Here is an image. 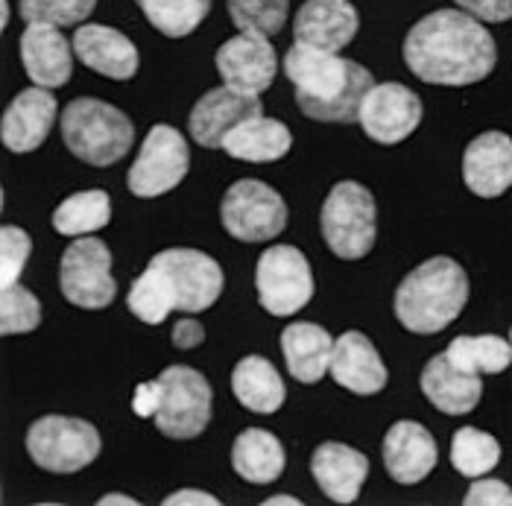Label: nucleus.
Wrapping results in <instances>:
<instances>
[{"instance_id":"nucleus-26","label":"nucleus","mask_w":512,"mask_h":506,"mask_svg":"<svg viewBox=\"0 0 512 506\" xmlns=\"http://www.w3.org/2000/svg\"><path fill=\"white\" fill-rule=\"evenodd\" d=\"M290 147H293L290 129L281 120L264 115L237 123L223 141V150L232 158H237V161H258V164L284 158L290 153Z\"/></svg>"},{"instance_id":"nucleus-27","label":"nucleus","mask_w":512,"mask_h":506,"mask_svg":"<svg viewBox=\"0 0 512 506\" xmlns=\"http://www.w3.org/2000/svg\"><path fill=\"white\" fill-rule=\"evenodd\" d=\"M232 392L235 398L252 413L270 416L281 410L287 387L278 375V369L261 354H249L243 357L232 372Z\"/></svg>"},{"instance_id":"nucleus-4","label":"nucleus","mask_w":512,"mask_h":506,"mask_svg":"<svg viewBox=\"0 0 512 506\" xmlns=\"http://www.w3.org/2000/svg\"><path fill=\"white\" fill-rule=\"evenodd\" d=\"M65 147L91 167H112L135 144L132 120L97 97H77L62 112Z\"/></svg>"},{"instance_id":"nucleus-31","label":"nucleus","mask_w":512,"mask_h":506,"mask_svg":"<svg viewBox=\"0 0 512 506\" xmlns=\"http://www.w3.org/2000/svg\"><path fill=\"white\" fill-rule=\"evenodd\" d=\"M126 305H129V311L135 313L141 322L161 325L170 313L179 308V299H176L173 281L161 273V270H156V267H147L144 273L135 278V284L129 287Z\"/></svg>"},{"instance_id":"nucleus-9","label":"nucleus","mask_w":512,"mask_h":506,"mask_svg":"<svg viewBox=\"0 0 512 506\" xmlns=\"http://www.w3.org/2000/svg\"><path fill=\"white\" fill-rule=\"evenodd\" d=\"M220 223L235 240L264 243L284 232L287 205L270 185L258 179H240L220 202Z\"/></svg>"},{"instance_id":"nucleus-24","label":"nucleus","mask_w":512,"mask_h":506,"mask_svg":"<svg viewBox=\"0 0 512 506\" xmlns=\"http://www.w3.org/2000/svg\"><path fill=\"white\" fill-rule=\"evenodd\" d=\"M419 384H422V392L428 395V401L445 416H466L483 398L480 375L457 369L445 351L428 360Z\"/></svg>"},{"instance_id":"nucleus-13","label":"nucleus","mask_w":512,"mask_h":506,"mask_svg":"<svg viewBox=\"0 0 512 506\" xmlns=\"http://www.w3.org/2000/svg\"><path fill=\"white\" fill-rule=\"evenodd\" d=\"M150 267L167 275L176 287V299L182 313H202L214 308L223 293V270L220 264L197 249H164L153 255Z\"/></svg>"},{"instance_id":"nucleus-46","label":"nucleus","mask_w":512,"mask_h":506,"mask_svg":"<svg viewBox=\"0 0 512 506\" xmlns=\"http://www.w3.org/2000/svg\"><path fill=\"white\" fill-rule=\"evenodd\" d=\"M510 343H512V331H510Z\"/></svg>"},{"instance_id":"nucleus-12","label":"nucleus","mask_w":512,"mask_h":506,"mask_svg":"<svg viewBox=\"0 0 512 506\" xmlns=\"http://www.w3.org/2000/svg\"><path fill=\"white\" fill-rule=\"evenodd\" d=\"M357 123L375 144L393 147L422 123V100L401 82H375L360 103Z\"/></svg>"},{"instance_id":"nucleus-40","label":"nucleus","mask_w":512,"mask_h":506,"mask_svg":"<svg viewBox=\"0 0 512 506\" xmlns=\"http://www.w3.org/2000/svg\"><path fill=\"white\" fill-rule=\"evenodd\" d=\"M161 398H164V387L161 381H147L135 390V398H132V410L141 416V419H156L158 407H161Z\"/></svg>"},{"instance_id":"nucleus-14","label":"nucleus","mask_w":512,"mask_h":506,"mask_svg":"<svg viewBox=\"0 0 512 506\" xmlns=\"http://www.w3.org/2000/svg\"><path fill=\"white\" fill-rule=\"evenodd\" d=\"M258 115H264L258 94H246V91H237L232 85H220V88H211L199 97L197 106L191 109V117H188V129H191V138L199 147L223 150L226 135L235 129L237 123Z\"/></svg>"},{"instance_id":"nucleus-29","label":"nucleus","mask_w":512,"mask_h":506,"mask_svg":"<svg viewBox=\"0 0 512 506\" xmlns=\"http://www.w3.org/2000/svg\"><path fill=\"white\" fill-rule=\"evenodd\" d=\"M112 220V199L106 191H79L59 202L53 211V229L65 237H82V234L100 232Z\"/></svg>"},{"instance_id":"nucleus-16","label":"nucleus","mask_w":512,"mask_h":506,"mask_svg":"<svg viewBox=\"0 0 512 506\" xmlns=\"http://www.w3.org/2000/svg\"><path fill=\"white\" fill-rule=\"evenodd\" d=\"M59 115V103L50 88L33 85L21 91L3 112L0 138L9 153H33L47 141L53 123Z\"/></svg>"},{"instance_id":"nucleus-39","label":"nucleus","mask_w":512,"mask_h":506,"mask_svg":"<svg viewBox=\"0 0 512 506\" xmlns=\"http://www.w3.org/2000/svg\"><path fill=\"white\" fill-rule=\"evenodd\" d=\"M483 24H504L512 18V0H454Z\"/></svg>"},{"instance_id":"nucleus-5","label":"nucleus","mask_w":512,"mask_h":506,"mask_svg":"<svg viewBox=\"0 0 512 506\" xmlns=\"http://www.w3.org/2000/svg\"><path fill=\"white\" fill-rule=\"evenodd\" d=\"M322 237L343 261H360L375 246V196L360 182H337L322 202Z\"/></svg>"},{"instance_id":"nucleus-19","label":"nucleus","mask_w":512,"mask_h":506,"mask_svg":"<svg viewBox=\"0 0 512 506\" xmlns=\"http://www.w3.org/2000/svg\"><path fill=\"white\" fill-rule=\"evenodd\" d=\"M21 62L33 85L62 88L74 74V41L53 24H30L21 36Z\"/></svg>"},{"instance_id":"nucleus-17","label":"nucleus","mask_w":512,"mask_h":506,"mask_svg":"<svg viewBox=\"0 0 512 506\" xmlns=\"http://www.w3.org/2000/svg\"><path fill=\"white\" fill-rule=\"evenodd\" d=\"M360 15L349 0H308L296 12L293 36L299 44L340 53L355 41Z\"/></svg>"},{"instance_id":"nucleus-15","label":"nucleus","mask_w":512,"mask_h":506,"mask_svg":"<svg viewBox=\"0 0 512 506\" xmlns=\"http://www.w3.org/2000/svg\"><path fill=\"white\" fill-rule=\"evenodd\" d=\"M214 65L223 77V85H232L246 94H264L278 71L270 36L261 33H240L235 39L223 41L214 56Z\"/></svg>"},{"instance_id":"nucleus-7","label":"nucleus","mask_w":512,"mask_h":506,"mask_svg":"<svg viewBox=\"0 0 512 506\" xmlns=\"http://www.w3.org/2000/svg\"><path fill=\"white\" fill-rule=\"evenodd\" d=\"M62 296L82 311H103L115 302L112 249L100 237H77L59 261Z\"/></svg>"},{"instance_id":"nucleus-18","label":"nucleus","mask_w":512,"mask_h":506,"mask_svg":"<svg viewBox=\"0 0 512 506\" xmlns=\"http://www.w3.org/2000/svg\"><path fill=\"white\" fill-rule=\"evenodd\" d=\"M463 182L474 196L495 199L512 188V138L504 132L477 135L463 153Z\"/></svg>"},{"instance_id":"nucleus-33","label":"nucleus","mask_w":512,"mask_h":506,"mask_svg":"<svg viewBox=\"0 0 512 506\" xmlns=\"http://www.w3.org/2000/svg\"><path fill=\"white\" fill-rule=\"evenodd\" d=\"M501 460V445L492 433L460 428L451 439V466L463 477H486Z\"/></svg>"},{"instance_id":"nucleus-32","label":"nucleus","mask_w":512,"mask_h":506,"mask_svg":"<svg viewBox=\"0 0 512 506\" xmlns=\"http://www.w3.org/2000/svg\"><path fill=\"white\" fill-rule=\"evenodd\" d=\"M147 21L167 39H185L205 21L211 0H135Z\"/></svg>"},{"instance_id":"nucleus-25","label":"nucleus","mask_w":512,"mask_h":506,"mask_svg":"<svg viewBox=\"0 0 512 506\" xmlns=\"http://www.w3.org/2000/svg\"><path fill=\"white\" fill-rule=\"evenodd\" d=\"M281 351L287 360V372L299 384H319L331 369L334 340L316 322H293L281 331Z\"/></svg>"},{"instance_id":"nucleus-10","label":"nucleus","mask_w":512,"mask_h":506,"mask_svg":"<svg viewBox=\"0 0 512 506\" xmlns=\"http://www.w3.org/2000/svg\"><path fill=\"white\" fill-rule=\"evenodd\" d=\"M188 167H191V153L185 135L167 123H158L147 132L135 164L129 167L126 185L135 196L153 199L173 191L188 176Z\"/></svg>"},{"instance_id":"nucleus-38","label":"nucleus","mask_w":512,"mask_h":506,"mask_svg":"<svg viewBox=\"0 0 512 506\" xmlns=\"http://www.w3.org/2000/svg\"><path fill=\"white\" fill-rule=\"evenodd\" d=\"M466 506H512V489L504 480H489V477H474V483L469 486Z\"/></svg>"},{"instance_id":"nucleus-20","label":"nucleus","mask_w":512,"mask_h":506,"mask_svg":"<svg viewBox=\"0 0 512 506\" xmlns=\"http://www.w3.org/2000/svg\"><path fill=\"white\" fill-rule=\"evenodd\" d=\"M439 451H436L431 430L419 422H395L384 436V466L395 483L416 486L436 468Z\"/></svg>"},{"instance_id":"nucleus-21","label":"nucleus","mask_w":512,"mask_h":506,"mask_svg":"<svg viewBox=\"0 0 512 506\" xmlns=\"http://www.w3.org/2000/svg\"><path fill=\"white\" fill-rule=\"evenodd\" d=\"M328 372L343 390L355 392V395H375L387 387V378H390L378 349L360 331H346L343 337L334 340Z\"/></svg>"},{"instance_id":"nucleus-36","label":"nucleus","mask_w":512,"mask_h":506,"mask_svg":"<svg viewBox=\"0 0 512 506\" xmlns=\"http://www.w3.org/2000/svg\"><path fill=\"white\" fill-rule=\"evenodd\" d=\"M41 325V302L21 284L3 287L0 299V334H30Z\"/></svg>"},{"instance_id":"nucleus-30","label":"nucleus","mask_w":512,"mask_h":506,"mask_svg":"<svg viewBox=\"0 0 512 506\" xmlns=\"http://www.w3.org/2000/svg\"><path fill=\"white\" fill-rule=\"evenodd\" d=\"M448 360L474 375H498L510 369L512 363V343L495 334H480V337H457L445 349Z\"/></svg>"},{"instance_id":"nucleus-42","label":"nucleus","mask_w":512,"mask_h":506,"mask_svg":"<svg viewBox=\"0 0 512 506\" xmlns=\"http://www.w3.org/2000/svg\"><path fill=\"white\" fill-rule=\"evenodd\" d=\"M164 506H220V498H214L202 489H179L164 498Z\"/></svg>"},{"instance_id":"nucleus-37","label":"nucleus","mask_w":512,"mask_h":506,"mask_svg":"<svg viewBox=\"0 0 512 506\" xmlns=\"http://www.w3.org/2000/svg\"><path fill=\"white\" fill-rule=\"evenodd\" d=\"M30 252H33V240L24 229H18V226L0 229V281H3L0 287L18 284V278L30 261Z\"/></svg>"},{"instance_id":"nucleus-6","label":"nucleus","mask_w":512,"mask_h":506,"mask_svg":"<svg viewBox=\"0 0 512 506\" xmlns=\"http://www.w3.org/2000/svg\"><path fill=\"white\" fill-rule=\"evenodd\" d=\"M27 454L44 471L74 474L100 457V433L85 419L44 416L27 430Z\"/></svg>"},{"instance_id":"nucleus-1","label":"nucleus","mask_w":512,"mask_h":506,"mask_svg":"<svg viewBox=\"0 0 512 506\" xmlns=\"http://www.w3.org/2000/svg\"><path fill=\"white\" fill-rule=\"evenodd\" d=\"M404 62L428 85L463 88L495 71L498 47L466 9H436L407 33Z\"/></svg>"},{"instance_id":"nucleus-8","label":"nucleus","mask_w":512,"mask_h":506,"mask_svg":"<svg viewBox=\"0 0 512 506\" xmlns=\"http://www.w3.org/2000/svg\"><path fill=\"white\" fill-rule=\"evenodd\" d=\"M261 308L273 316H293L314 299V273L296 246H270L255 267Z\"/></svg>"},{"instance_id":"nucleus-44","label":"nucleus","mask_w":512,"mask_h":506,"mask_svg":"<svg viewBox=\"0 0 512 506\" xmlns=\"http://www.w3.org/2000/svg\"><path fill=\"white\" fill-rule=\"evenodd\" d=\"M264 506H302V501L293 498V495H276V498H267Z\"/></svg>"},{"instance_id":"nucleus-28","label":"nucleus","mask_w":512,"mask_h":506,"mask_svg":"<svg viewBox=\"0 0 512 506\" xmlns=\"http://www.w3.org/2000/svg\"><path fill=\"white\" fill-rule=\"evenodd\" d=\"M284 445L276 433L264 428L243 430L232 445V468L252 486H267L284 471Z\"/></svg>"},{"instance_id":"nucleus-35","label":"nucleus","mask_w":512,"mask_h":506,"mask_svg":"<svg viewBox=\"0 0 512 506\" xmlns=\"http://www.w3.org/2000/svg\"><path fill=\"white\" fill-rule=\"evenodd\" d=\"M97 0H21L18 12L27 24L79 27L94 12Z\"/></svg>"},{"instance_id":"nucleus-3","label":"nucleus","mask_w":512,"mask_h":506,"mask_svg":"<svg viewBox=\"0 0 512 506\" xmlns=\"http://www.w3.org/2000/svg\"><path fill=\"white\" fill-rule=\"evenodd\" d=\"M469 302V275L445 255L428 258L395 290V316L413 334L445 331Z\"/></svg>"},{"instance_id":"nucleus-43","label":"nucleus","mask_w":512,"mask_h":506,"mask_svg":"<svg viewBox=\"0 0 512 506\" xmlns=\"http://www.w3.org/2000/svg\"><path fill=\"white\" fill-rule=\"evenodd\" d=\"M97 504H100V506H138V501H135V498H129V495L112 492V495H103V498H100Z\"/></svg>"},{"instance_id":"nucleus-34","label":"nucleus","mask_w":512,"mask_h":506,"mask_svg":"<svg viewBox=\"0 0 512 506\" xmlns=\"http://www.w3.org/2000/svg\"><path fill=\"white\" fill-rule=\"evenodd\" d=\"M290 0H229V18L240 33L278 36L287 24Z\"/></svg>"},{"instance_id":"nucleus-41","label":"nucleus","mask_w":512,"mask_h":506,"mask_svg":"<svg viewBox=\"0 0 512 506\" xmlns=\"http://www.w3.org/2000/svg\"><path fill=\"white\" fill-rule=\"evenodd\" d=\"M202 340H205V328L199 325L197 319H179L173 325V346L176 349H197Z\"/></svg>"},{"instance_id":"nucleus-11","label":"nucleus","mask_w":512,"mask_h":506,"mask_svg":"<svg viewBox=\"0 0 512 506\" xmlns=\"http://www.w3.org/2000/svg\"><path fill=\"white\" fill-rule=\"evenodd\" d=\"M164 398L156 428L170 439H197L211 422V384L191 366H167L158 375Z\"/></svg>"},{"instance_id":"nucleus-22","label":"nucleus","mask_w":512,"mask_h":506,"mask_svg":"<svg viewBox=\"0 0 512 506\" xmlns=\"http://www.w3.org/2000/svg\"><path fill=\"white\" fill-rule=\"evenodd\" d=\"M74 53L85 68L97 71L100 77L126 82L138 74L135 44L106 24H79L74 33Z\"/></svg>"},{"instance_id":"nucleus-45","label":"nucleus","mask_w":512,"mask_h":506,"mask_svg":"<svg viewBox=\"0 0 512 506\" xmlns=\"http://www.w3.org/2000/svg\"><path fill=\"white\" fill-rule=\"evenodd\" d=\"M0 27H9V0H0Z\"/></svg>"},{"instance_id":"nucleus-2","label":"nucleus","mask_w":512,"mask_h":506,"mask_svg":"<svg viewBox=\"0 0 512 506\" xmlns=\"http://www.w3.org/2000/svg\"><path fill=\"white\" fill-rule=\"evenodd\" d=\"M284 77L296 88V106L322 123H355L375 77L360 62L311 44H293L284 53Z\"/></svg>"},{"instance_id":"nucleus-23","label":"nucleus","mask_w":512,"mask_h":506,"mask_svg":"<svg viewBox=\"0 0 512 506\" xmlns=\"http://www.w3.org/2000/svg\"><path fill=\"white\" fill-rule=\"evenodd\" d=\"M311 471L322 495L334 504H355L369 477V460L352 445L322 442L311 457Z\"/></svg>"}]
</instances>
